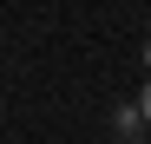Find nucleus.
Here are the masks:
<instances>
[{
    "label": "nucleus",
    "instance_id": "f257e3e1",
    "mask_svg": "<svg viewBox=\"0 0 151 144\" xmlns=\"http://www.w3.org/2000/svg\"><path fill=\"white\" fill-rule=\"evenodd\" d=\"M112 138H118V144H145V111H138V98H132V105H112Z\"/></svg>",
    "mask_w": 151,
    "mask_h": 144
},
{
    "label": "nucleus",
    "instance_id": "f03ea898",
    "mask_svg": "<svg viewBox=\"0 0 151 144\" xmlns=\"http://www.w3.org/2000/svg\"><path fill=\"white\" fill-rule=\"evenodd\" d=\"M138 111H145V125H151V85H145V92H138Z\"/></svg>",
    "mask_w": 151,
    "mask_h": 144
},
{
    "label": "nucleus",
    "instance_id": "7ed1b4c3",
    "mask_svg": "<svg viewBox=\"0 0 151 144\" xmlns=\"http://www.w3.org/2000/svg\"><path fill=\"white\" fill-rule=\"evenodd\" d=\"M145 59H151V39H145Z\"/></svg>",
    "mask_w": 151,
    "mask_h": 144
}]
</instances>
